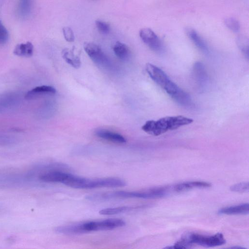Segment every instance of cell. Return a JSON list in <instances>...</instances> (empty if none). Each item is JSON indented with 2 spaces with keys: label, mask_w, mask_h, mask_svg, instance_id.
Segmentation results:
<instances>
[{
  "label": "cell",
  "mask_w": 249,
  "mask_h": 249,
  "mask_svg": "<svg viewBox=\"0 0 249 249\" xmlns=\"http://www.w3.org/2000/svg\"><path fill=\"white\" fill-rule=\"evenodd\" d=\"M145 68L150 78L176 102L184 107L192 105V99L188 93L174 83L161 69L151 63H147Z\"/></svg>",
  "instance_id": "cell-1"
},
{
  "label": "cell",
  "mask_w": 249,
  "mask_h": 249,
  "mask_svg": "<svg viewBox=\"0 0 249 249\" xmlns=\"http://www.w3.org/2000/svg\"><path fill=\"white\" fill-rule=\"evenodd\" d=\"M125 224V222L122 219L110 218L59 226L55 229V231L64 234H79L92 231L111 230L123 227Z\"/></svg>",
  "instance_id": "cell-2"
},
{
  "label": "cell",
  "mask_w": 249,
  "mask_h": 249,
  "mask_svg": "<svg viewBox=\"0 0 249 249\" xmlns=\"http://www.w3.org/2000/svg\"><path fill=\"white\" fill-rule=\"evenodd\" d=\"M193 122L191 118L181 115L166 116L157 121H147L142 126V129L147 133L157 136L169 130L177 129L189 124Z\"/></svg>",
  "instance_id": "cell-3"
},
{
  "label": "cell",
  "mask_w": 249,
  "mask_h": 249,
  "mask_svg": "<svg viewBox=\"0 0 249 249\" xmlns=\"http://www.w3.org/2000/svg\"><path fill=\"white\" fill-rule=\"evenodd\" d=\"M63 184L75 189L115 188L126 185L125 181L118 178H86L71 174Z\"/></svg>",
  "instance_id": "cell-4"
},
{
  "label": "cell",
  "mask_w": 249,
  "mask_h": 249,
  "mask_svg": "<svg viewBox=\"0 0 249 249\" xmlns=\"http://www.w3.org/2000/svg\"><path fill=\"white\" fill-rule=\"evenodd\" d=\"M226 240L221 233H217L212 235H204L198 233H189L184 236L173 246V249H185L193 245L204 247H213L224 245Z\"/></svg>",
  "instance_id": "cell-5"
},
{
  "label": "cell",
  "mask_w": 249,
  "mask_h": 249,
  "mask_svg": "<svg viewBox=\"0 0 249 249\" xmlns=\"http://www.w3.org/2000/svg\"><path fill=\"white\" fill-rule=\"evenodd\" d=\"M34 178L29 172L25 174L0 173V188L24 186L33 182Z\"/></svg>",
  "instance_id": "cell-6"
},
{
  "label": "cell",
  "mask_w": 249,
  "mask_h": 249,
  "mask_svg": "<svg viewBox=\"0 0 249 249\" xmlns=\"http://www.w3.org/2000/svg\"><path fill=\"white\" fill-rule=\"evenodd\" d=\"M170 190L169 187H156L144 191H124L121 192L123 199L139 198L143 199H153L161 198L166 196Z\"/></svg>",
  "instance_id": "cell-7"
},
{
  "label": "cell",
  "mask_w": 249,
  "mask_h": 249,
  "mask_svg": "<svg viewBox=\"0 0 249 249\" xmlns=\"http://www.w3.org/2000/svg\"><path fill=\"white\" fill-rule=\"evenodd\" d=\"M84 48L90 59L96 64L104 67L109 65V61L101 48L93 42H86Z\"/></svg>",
  "instance_id": "cell-8"
},
{
  "label": "cell",
  "mask_w": 249,
  "mask_h": 249,
  "mask_svg": "<svg viewBox=\"0 0 249 249\" xmlns=\"http://www.w3.org/2000/svg\"><path fill=\"white\" fill-rule=\"evenodd\" d=\"M139 35L142 41L152 50L159 53L163 51L161 41L151 29L142 28L140 31Z\"/></svg>",
  "instance_id": "cell-9"
},
{
  "label": "cell",
  "mask_w": 249,
  "mask_h": 249,
  "mask_svg": "<svg viewBox=\"0 0 249 249\" xmlns=\"http://www.w3.org/2000/svg\"><path fill=\"white\" fill-rule=\"evenodd\" d=\"M211 186V184L204 181H195L178 183L171 187L172 191L179 193L196 188H207Z\"/></svg>",
  "instance_id": "cell-10"
},
{
  "label": "cell",
  "mask_w": 249,
  "mask_h": 249,
  "mask_svg": "<svg viewBox=\"0 0 249 249\" xmlns=\"http://www.w3.org/2000/svg\"><path fill=\"white\" fill-rule=\"evenodd\" d=\"M55 92L56 89L52 86H40L36 87L27 92L25 98L27 100H31L44 94H54Z\"/></svg>",
  "instance_id": "cell-11"
},
{
  "label": "cell",
  "mask_w": 249,
  "mask_h": 249,
  "mask_svg": "<svg viewBox=\"0 0 249 249\" xmlns=\"http://www.w3.org/2000/svg\"><path fill=\"white\" fill-rule=\"evenodd\" d=\"M193 74L197 84L201 88L207 83L208 75L206 69L201 62H196L193 67Z\"/></svg>",
  "instance_id": "cell-12"
},
{
  "label": "cell",
  "mask_w": 249,
  "mask_h": 249,
  "mask_svg": "<svg viewBox=\"0 0 249 249\" xmlns=\"http://www.w3.org/2000/svg\"><path fill=\"white\" fill-rule=\"evenodd\" d=\"M249 213V204L248 203L224 207L218 211L219 214L226 215L248 214Z\"/></svg>",
  "instance_id": "cell-13"
},
{
  "label": "cell",
  "mask_w": 249,
  "mask_h": 249,
  "mask_svg": "<svg viewBox=\"0 0 249 249\" xmlns=\"http://www.w3.org/2000/svg\"><path fill=\"white\" fill-rule=\"evenodd\" d=\"M95 135L103 139L115 143H123L126 142L122 135L106 129H98L96 131Z\"/></svg>",
  "instance_id": "cell-14"
},
{
  "label": "cell",
  "mask_w": 249,
  "mask_h": 249,
  "mask_svg": "<svg viewBox=\"0 0 249 249\" xmlns=\"http://www.w3.org/2000/svg\"><path fill=\"white\" fill-rule=\"evenodd\" d=\"M33 5V0H19L17 7L18 16L22 19L28 18L31 14Z\"/></svg>",
  "instance_id": "cell-15"
},
{
  "label": "cell",
  "mask_w": 249,
  "mask_h": 249,
  "mask_svg": "<svg viewBox=\"0 0 249 249\" xmlns=\"http://www.w3.org/2000/svg\"><path fill=\"white\" fill-rule=\"evenodd\" d=\"M186 32L189 37L199 49L205 53L208 52L205 42L194 29L187 28Z\"/></svg>",
  "instance_id": "cell-16"
},
{
  "label": "cell",
  "mask_w": 249,
  "mask_h": 249,
  "mask_svg": "<svg viewBox=\"0 0 249 249\" xmlns=\"http://www.w3.org/2000/svg\"><path fill=\"white\" fill-rule=\"evenodd\" d=\"M13 53L15 55L18 56L30 57L34 53V46L30 42L20 43L15 47Z\"/></svg>",
  "instance_id": "cell-17"
},
{
  "label": "cell",
  "mask_w": 249,
  "mask_h": 249,
  "mask_svg": "<svg viewBox=\"0 0 249 249\" xmlns=\"http://www.w3.org/2000/svg\"><path fill=\"white\" fill-rule=\"evenodd\" d=\"M62 55L65 61L72 67L75 69L80 67L81 64L80 59L74 54L72 50L68 48L63 49Z\"/></svg>",
  "instance_id": "cell-18"
},
{
  "label": "cell",
  "mask_w": 249,
  "mask_h": 249,
  "mask_svg": "<svg viewBox=\"0 0 249 249\" xmlns=\"http://www.w3.org/2000/svg\"><path fill=\"white\" fill-rule=\"evenodd\" d=\"M142 206H121L102 209L99 212L101 215H110L129 212L141 208Z\"/></svg>",
  "instance_id": "cell-19"
},
{
  "label": "cell",
  "mask_w": 249,
  "mask_h": 249,
  "mask_svg": "<svg viewBox=\"0 0 249 249\" xmlns=\"http://www.w3.org/2000/svg\"><path fill=\"white\" fill-rule=\"evenodd\" d=\"M113 49L115 55L121 60H126L130 57V51L128 47L122 42L117 41Z\"/></svg>",
  "instance_id": "cell-20"
},
{
  "label": "cell",
  "mask_w": 249,
  "mask_h": 249,
  "mask_svg": "<svg viewBox=\"0 0 249 249\" xmlns=\"http://www.w3.org/2000/svg\"><path fill=\"white\" fill-rule=\"evenodd\" d=\"M237 42L241 51L248 57L249 55V40L245 36H241L237 38Z\"/></svg>",
  "instance_id": "cell-21"
},
{
  "label": "cell",
  "mask_w": 249,
  "mask_h": 249,
  "mask_svg": "<svg viewBox=\"0 0 249 249\" xmlns=\"http://www.w3.org/2000/svg\"><path fill=\"white\" fill-rule=\"evenodd\" d=\"M230 190L231 191L240 193L248 192L249 190V182H242L235 184L231 186Z\"/></svg>",
  "instance_id": "cell-22"
},
{
  "label": "cell",
  "mask_w": 249,
  "mask_h": 249,
  "mask_svg": "<svg viewBox=\"0 0 249 249\" xmlns=\"http://www.w3.org/2000/svg\"><path fill=\"white\" fill-rule=\"evenodd\" d=\"M225 23L227 27L234 32H238L240 29V24L239 21L233 18H228L225 19Z\"/></svg>",
  "instance_id": "cell-23"
},
{
  "label": "cell",
  "mask_w": 249,
  "mask_h": 249,
  "mask_svg": "<svg viewBox=\"0 0 249 249\" xmlns=\"http://www.w3.org/2000/svg\"><path fill=\"white\" fill-rule=\"evenodd\" d=\"M96 26L98 30L103 34H107L110 31V26L107 22L101 20H97L95 21Z\"/></svg>",
  "instance_id": "cell-24"
},
{
  "label": "cell",
  "mask_w": 249,
  "mask_h": 249,
  "mask_svg": "<svg viewBox=\"0 0 249 249\" xmlns=\"http://www.w3.org/2000/svg\"><path fill=\"white\" fill-rule=\"evenodd\" d=\"M8 38V31L0 20V46L5 44L7 42Z\"/></svg>",
  "instance_id": "cell-25"
},
{
  "label": "cell",
  "mask_w": 249,
  "mask_h": 249,
  "mask_svg": "<svg viewBox=\"0 0 249 249\" xmlns=\"http://www.w3.org/2000/svg\"><path fill=\"white\" fill-rule=\"evenodd\" d=\"M65 39L68 42H71L74 40V36L72 30L69 27H65L62 29Z\"/></svg>",
  "instance_id": "cell-26"
},
{
  "label": "cell",
  "mask_w": 249,
  "mask_h": 249,
  "mask_svg": "<svg viewBox=\"0 0 249 249\" xmlns=\"http://www.w3.org/2000/svg\"><path fill=\"white\" fill-rule=\"evenodd\" d=\"M231 248H232V249H244V248H243L242 247H232Z\"/></svg>",
  "instance_id": "cell-27"
},
{
  "label": "cell",
  "mask_w": 249,
  "mask_h": 249,
  "mask_svg": "<svg viewBox=\"0 0 249 249\" xmlns=\"http://www.w3.org/2000/svg\"></svg>",
  "instance_id": "cell-28"
}]
</instances>
